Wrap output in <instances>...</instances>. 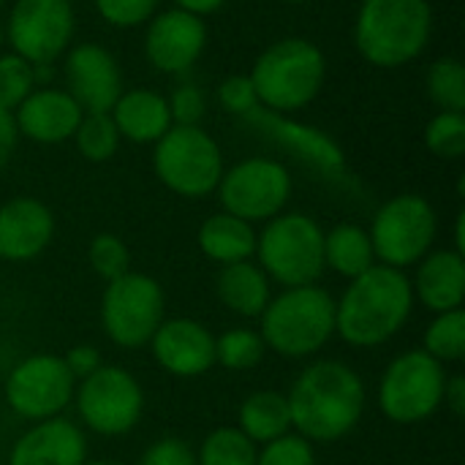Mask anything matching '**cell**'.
Returning <instances> with one entry per match:
<instances>
[{"instance_id": "cell-1", "label": "cell", "mask_w": 465, "mask_h": 465, "mask_svg": "<svg viewBox=\"0 0 465 465\" xmlns=\"http://www.w3.org/2000/svg\"><path fill=\"white\" fill-rule=\"evenodd\" d=\"M289 414L302 439L330 444L354 430L365 409L362 379L343 362L322 360L300 373L292 387Z\"/></svg>"}, {"instance_id": "cell-2", "label": "cell", "mask_w": 465, "mask_h": 465, "mask_svg": "<svg viewBox=\"0 0 465 465\" xmlns=\"http://www.w3.org/2000/svg\"><path fill=\"white\" fill-rule=\"evenodd\" d=\"M414 305L409 278L395 267H371L351 278V286L335 305L338 335L360 349L387 343L401 332Z\"/></svg>"}, {"instance_id": "cell-3", "label": "cell", "mask_w": 465, "mask_h": 465, "mask_svg": "<svg viewBox=\"0 0 465 465\" xmlns=\"http://www.w3.org/2000/svg\"><path fill=\"white\" fill-rule=\"evenodd\" d=\"M430 30L433 11L428 0H362L354 41L368 63L398 68L422 54Z\"/></svg>"}, {"instance_id": "cell-4", "label": "cell", "mask_w": 465, "mask_h": 465, "mask_svg": "<svg viewBox=\"0 0 465 465\" xmlns=\"http://www.w3.org/2000/svg\"><path fill=\"white\" fill-rule=\"evenodd\" d=\"M327 76L322 49L305 38H283L259 54L251 71L259 104L275 114H289L308 106Z\"/></svg>"}, {"instance_id": "cell-5", "label": "cell", "mask_w": 465, "mask_h": 465, "mask_svg": "<svg viewBox=\"0 0 465 465\" xmlns=\"http://www.w3.org/2000/svg\"><path fill=\"white\" fill-rule=\"evenodd\" d=\"M335 332V302L319 286H297L270 300L262 313V341L289 360L316 354Z\"/></svg>"}, {"instance_id": "cell-6", "label": "cell", "mask_w": 465, "mask_h": 465, "mask_svg": "<svg viewBox=\"0 0 465 465\" xmlns=\"http://www.w3.org/2000/svg\"><path fill=\"white\" fill-rule=\"evenodd\" d=\"M158 180L188 199L207 196L223 177V155L210 134L199 125H172L153 153Z\"/></svg>"}, {"instance_id": "cell-7", "label": "cell", "mask_w": 465, "mask_h": 465, "mask_svg": "<svg viewBox=\"0 0 465 465\" xmlns=\"http://www.w3.org/2000/svg\"><path fill=\"white\" fill-rule=\"evenodd\" d=\"M256 253L275 281L289 289L313 286L324 272V232L302 213L278 215L256 240Z\"/></svg>"}, {"instance_id": "cell-8", "label": "cell", "mask_w": 465, "mask_h": 465, "mask_svg": "<svg viewBox=\"0 0 465 465\" xmlns=\"http://www.w3.org/2000/svg\"><path fill=\"white\" fill-rule=\"evenodd\" d=\"M444 365L428 351L401 354L384 373L379 403L398 425H417L428 420L444 401Z\"/></svg>"}, {"instance_id": "cell-9", "label": "cell", "mask_w": 465, "mask_h": 465, "mask_svg": "<svg viewBox=\"0 0 465 465\" xmlns=\"http://www.w3.org/2000/svg\"><path fill=\"white\" fill-rule=\"evenodd\" d=\"M436 210L417 193L390 199L373 218L371 245L387 267H409L420 262L436 240Z\"/></svg>"}, {"instance_id": "cell-10", "label": "cell", "mask_w": 465, "mask_h": 465, "mask_svg": "<svg viewBox=\"0 0 465 465\" xmlns=\"http://www.w3.org/2000/svg\"><path fill=\"white\" fill-rule=\"evenodd\" d=\"M101 319L106 335L123 349H139L153 341L163 324V292L139 272H125L109 281L101 302Z\"/></svg>"}, {"instance_id": "cell-11", "label": "cell", "mask_w": 465, "mask_h": 465, "mask_svg": "<svg viewBox=\"0 0 465 465\" xmlns=\"http://www.w3.org/2000/svg\"><path fill=\"white\" fill-rule=\"evenodd\" d=\"M221 204L229 215L242 218L248 223L275 218L292 193V177L283 163L270 158H248L229 172H223L221 183Z\"/></svg>"}, {"instance_id": "cell-12", "label": "cell", "mask_w": 465, "mask_h": 465, "mask_svg": "<svg viewBox=\"0 0 465 465\" xmlns=\"http://www.w3.org/2000/svg\"><path fill=\"white\" fill-rule=\"evenodd\" d=\"M76 406L90 430L101 436H123L139 422L144 398L142 387L128 371L101 365L95 373L82 379Z\"/></svg>"}, {"instance_id": "cell-13", "label": "cell", "mask_w": 465, "mask_h": 465, "mask_svg": "<svg viewBox=\"0 0 465 465\" xmlns=\"http://www.w3.org/2000/svg\"><path fill=\"white\" fill-rule=\"evenodd\" d=\"M5 35L30 65H52L74 35L71 0H16Z\"/></svg>"}, {"instance_id": "cell-14", "label": "cell", "mask_w": 465, "mask_h": 465, "mask_svg": "<svg viewBox=\"0 0 465 465\" xmlns=\"http://www.w3.org/2000/svg\"><path fill=\"white\" fill-rule=\"evenodd\" d=\"M74 376L63 357L35 354L22 360L5 379V401L25 420H52L74 395Z\"/></svg>"}, {"instance_id": "cell-15", "label": "cell", "mask_w": 465, "mask_h": 465, "mask_svg": "<svg viewBox=\"0 0 465 465\" xmlns=\"http://www.w3.org/2000/svg\"><path fill=\"white\" fill-rule=\"evenodd\" d=\"M65 79L68 95L82 106L84 114L112 112L117 98L123 95V79L117 60L109 49L98 44H79L65 57Z\"/></svg>"}, {"instance_id": "cell-16", "label": "cell", "mask_w": 465, "mask_h": 465, "mask_svg": "<svg viewBox=\"0 0 465 465\" xmlns=\"http://www.w3.org/2000/svg\"><path fill=\"white\" fill-rule=\"evenodd\" d=\"M204 41H207V27L202 16L172 8L153 16L144 35V52L158 71L183 74L199 60V54L204 52Z\"/></svg>"}, {"instance_id": "cell-17", "label": "cell", "mask_w": 465, "mask_h": 465, "mask_svg": "<svg viewBox=\"0 0 465 465\" xmlns=\"http://www.w3.org/2000/svg\"><path fill=\"white\" fill-rule=\"evenodd\" d=\"M150 343H153V354H155L158 365L174 376L193 379L215 365L213 335L191 319L163 322L155 330Z\"/></svg>"}, {"instance_id": "cell-18", "label": "cell", "mask_w": 465, "mask_h": 465, "mask_svg": "<svg viewBox=\"0 0 465 465\" xmlns=\"http://www.w3.org/2000/svg\"><path fill=\"white\" fill-rule=\"evenodd\" d=\"M54 234V218L38 199L19 196L0 207V259H35Z\"/></svg>"}, {"instance_id": "cell-19", "label": "cell", "mask_w": 465, "mask_h": 465, "mask_svg": "<svg viewBox=\"0 0 465 465\" xmlns=\"http://www.w3.org/2000/svg\"><path fill=\"white\" fill-rule=\"evenodd\" d=\"M82 106L65 93V90H33L19 106H16V131L25 134L33 142L41 144H57L74 136L79 120H82Z\"/></svg>"}, {"instance_id": "cell-20", "label": "cell", "mask_w": 465, "mask_h": 465, "mask_svg": "<svg viewBox=\"0 0 465 465\" xmlns=\"http://www.w3.org/2000/svg\"><path fill=\"white\" fill-rule=\"evenodd\" d=\"M87 441L68 420H44L30 428L11 450L8 465H84Z\"/></svg>"}, {"instance_id": "cell-21", "label": "cell", "mask_w": 465, "mask_h": 465, "mask_svg": "<svg viewBox=\"0 0 465 465\" xmlns=\"http://www.w3.org/2000/svg\"><path fill=\"white\" fill-rule=\"evenodd\" d=\"M248 120H253V125L267 131L272 139H278L281 144L294 150L302 161L313 163L324 174H332V177L343 174V169H346L343 153L327 134L308 128V125H300V123H292V120H283L275 112H262V106L253 109L248 114Z\"/></svg>"}, {"instance_id": "cell-22", "label": "cell", "mask_w": 465, "mask_h": 465, "mask_svg": "<svg viewBox=\"0 0 465 465\" xmlns=\"http://www.w3.org/2000/svg\"><path fill=\"white\" fill-rule=\"evenodd\" d=\"M417 297L436 313L458 311L465 300V262L458 251L428 256L417 272Z\"/></svg>"}, {"instance_id": "cell-23", "label": "cell", "mask_w": 465, "mask_h": 465, "mask_svg": "<svg viewBox=\"0 0 465 465\" xmlns=\"http://www.w3.org/2000/svg\"><path fill=\"white\" fill-rule=\"evenodd\" d=\"M109 114L117 125V134L131 142H139V144L158 142L172 128L169 104L163 95H158L153 90L123 93Z\"/></svg>"}, {"instance_id": "cell-24", "label": "cell", "mask_w": 465, "mask_h": 465, "mask_svg": "<svg viewBox=\"0 0 465 465\" xmlns=\"http://www.w3.org/2000/svg\"><path fill=\"white\" fill-rule=\"evenodd\" d=\"M218 297L237 316H262L270 302V281L267 272L251 262L223 264L218 275Z\"/></svg>"}, {"instance_id": "cell-25", "label": "cell", "mask_w": 465, "mask_h": 465, "mask_svg": "<svg viewBox=\"0 0 465 465\" xmlns=\"http://www.w3.org/2000/svg\"><path fill=\"white\" fill-rule=\"evenodd\" d=\"M199 248L221 264L248 262L256 251V234L248 221L234 218L229 213L213 215L199 229Z\"/></svg>"}, {"instance_id": "cell-26", "label": "cell", "mask_w": 465, "mask_h": 465, "mask_svg": "<svg viewBox=\"0 0 465 465\" xmlns=\"http://www.w3.org/2000/svg\"><path fill=\"white\" fill-rule=\"evenodd\" d=\"M292 428L289 401L281 392H256L240 406V433H245L253 444H270L286 436Z\"/></svg>"}, {"instance_id": "cell-27", "label": "cell", "mask_w": 465, "mask_h": 465, "mask_svg": "<svg viewBox=\"0 0 465 465\" xmlns=\"http://www.w3.org/2000/svg\"><path fill=\"white\" fill-rule=\"evenodd\" d=\"M376 262L368 232L354 223H341L330 234H324V264L338 270L346 278H357L368 272Z\"/></svg>"}, {"instance_id": "cell-28", "label": "cell", "mask_w": 465, "mask_h": 465, "mask_svg": "<svg viewBox=\"0 0 465 465\" xmlns=\"http://www.w3.org/2000/svg\"><path fill=\"white\" fill-rule=\"evenodd\" d=\"M74 139H76L79 153L93 163L109 161L120 144V134H117V125L109 112L82 114V120L74 131Z\"/></svg>"}, {"instance_id": "cell-29", "label": "cell", "mask_w": 465, "mask_h": 465, "mask_svg": "<svg viewBox=\"0 0 465 465\" xmlns=\"http://www.w3.org/2000/svg\"><path fill=\"white\" fill-rule=\"evenodd\" d=\"M425 351L444 362H460L465 354V311H447L439 313L436 322L425 332Z\"/></svg>"}, {"instance_id": "cell-30", "label": "cell", "mask_w": 465, "mask_h": 465, "mask_svg": "<svg viewBox=\"0 0 465 465\" xmlns=\"http://www.w3.org/2000/svg\"><path fill=\"white\" fill-rule=\"evenodd\" d=\"M199 465H256L253 441L237 428H221L207 436L199 452Z\"/></svg>"}, {"instance_id": "cell-31", "label": "cell", "mask_w": 465, "mask_h": 465, "mask_svg": "<svg viewBox=\"0 0 465 465\" xmlns=\"http://www.w3.org/2000/svg\"><path fill=\"white\" fill-rule=\"evenodd\" d=\"M428 93L441 112H465V68L458 57H441L428 71Z\"/></svg>"}, {"instance_id": "cell-32", "label": "cell", "mask_w": 465, "mask_h": 465, "mask_svg": "<svg viewBox=\"0 0 465 465\" xmlns=\"http://www.w3.org/2000/svg\"><path fill=\"white\" fill-rule=\"evenodd\" d=\"M264 341L253 330H229L215 341V362H221L229 371H248L262 362L264 357Z\"/></svg>"}, {"instance_id": "cell-33", "label": "cell", "mask_w": 465, "mask_h": 465, "mask_svg": "<svg viewBox=\"0 0 465 465\" xmlns=\"http://www.w3.org/2000/svg\"><path fill=\"white\" fill-rule=\"evenodd\" d=\"M428 150L439 158L455 161L465 155V114L463 112H439L425 131Z\"/></svg>"}, {"instance_id": "cell-34", "label": "cell", "mask_w": 465, "mask_h": 465, "mask_svg": "<svg viewBox=\"0 0 465 465\" xmlns=\"http://www.w3.org/2000/svg\"><path fill=\"white\" fill-rule=\"evenodd\" d=\"M35 87L33 65L19 54H0V109L14 112Z\"/></svg>"}, {"instance_id": "cell-35", "label": "cell", "mask_w": 465, "mask_h": 465, "mask_svg": "<svg viewBox=\"0 0 465 465\" xmlns=\"http://www.w3.org/2000/svg\"><path fill=\"white\" fill-rule=\"evenodd\" d=\"M90 267L106 278V281H114L120 275L128 272V264H131V253L125 248V242L114 234H98L93 242H90Z\"/></svg>"}, {"instance_id": "cell-36", "label": "cell", "mask_w": 465, "mask_h": 465, "mask_svg": "<svg viewBox=\"0 0 465 465\" xmlns=\"http://www.w3.org/2000/svg\"><path fill=\"white\" fill-rule=\"evenodd\" d=\"M256 465H316V458L308 439L286 433L270 441L262 455H256Z\"/></svg>"}, {"instance_id": "cell-37", "label": "cell", "mask_w": 465, "mask_h": 465, "mask_svg": "<svg viewBox=\"0 0 465 465\" xmlns=\"http://www.w3.org/2000/svg\"><path fill=\"white\" fill-rule=\"evenodd\" d=\"M98 14L114 27H136L153 19L158 0H95Z\"/></svg>"}, {"instance_id": "cell-38", "label": "cell", "mask_w": 465, "mask_h": 465, "mask_svg": "<svg viewBox=\"0 0 465 465\" xmlns=\"http://www.w3.org/2000/svg\"><path fill=\"white\" fill-rule=\"evenodd\" d=\"M218 98H221V104H223L226 112L242 114V117H248L253 109L262 106V104H259V95H256V90H253L251 76H242V74H234V76L223 79L221 87H218Z\"/></svg>"}, {"instance_id": "cell-39", "label": "cell", "mask_w": 465, "mask_h": 465, "mask_svg": "<svg viewBox=\"0 0 465 465\" xmlns=\"http://www.w3.org/2000/svg\"><path fill=\"white\" fill-rule=\"evenodd\" d=\"M169 104V114L172 123L177 125H199V120L204 117V93L196 84H180L174 87Z\"/></svg>"}, {"instance_id": "cell-40", "label": "cell", "mask_w": 465, "mask_h": 465, "mask_svg": "<svg viewBox=\"0 0 465 465\" xmlns=\"http://www.w3.org/2000/svg\"><path fill=\"white\" fill-rule=\"evenodd\" d=\"M139 465H199L191 447L180 439H161L155 441L144 455Z\"/></svg>"}, {"instance_id": "cell-41", "label": "cell", "mask_w": 465, "mask_h": 465, "mask_svg": "<svg viewBox=\"0 0 465 465\" xmlns=\"http://www.w3.org/2000/svg\"><path fill=\"white\" fill-rule=\"evenodd\" d=\"M63 362H65V368H68V373L74 379H87L90 373H95L101 368V354L93 346H74L63 357Z\"/></svg>"}, {"instance_id": "cell-42", "label": "cell", "mask_w": 465, "mask_h": 465, "mask_svg": "<svg viewBox=\"0 0 465 465\" xmlns=\"http://www.w3.org/2000/svg\"><path fill=\"white\" fill-rule=\"evenodd\" d=\"M16 123H14V114L11 112H3L0 109V169L8 163V158L14 155V147H16Z\"/></svg>"}, {"instance_id": "cell-43", "label": "cell", "mask_w": 465, "mask_h": 465, "mask_svg": "<svg viewBox=\"0 0 465 465\" xmlns=\"http://www.w3.org/2000/svg\"><path fill=\"white\" fill-rule=\"evenodd\" d=\"M444 401H447V406L458 414V417H463L465 414V379L463 376H452V379H447V384H444Z\"/></svg>"}, {"instance_id": "cell-44", "label": "cell", "mask_w": 465, "mask_h": 465, "mask_svg": "<svg viewBox=\"0 0 465 465\" xmlns=\"http://www.w3.org/2000/svg\"><path fill=\"white\" fill-rule=\"evenodd\" d=\"M180 11H188L193 16H204V14H213L218 11L226 0H174Z\"/></svg>"}, {"instance_id": "cell-45", "label": "cell", "mask_w": 465, "mask_h": 465, "mask_svg": "<svg viewBox=\"0 0 465 465\" xmlns=\"http://www.w3.org/2000/svg\"><path fill=\"white\" fill-rule=\"evenodd\" d=\"M455 251L465 253V213L458 215V223H455Z\"/></svg>"}, {"instance_id": "cell-46", "label": "cell", "mask_w": 465, "mask_h": 465, "mask_svg": "<svg viewBox=\"0 0 465 465\" xmlns=\"http://www.w3.org/2000/svg\"><path fill=\"white\" fill-rule=\"evenodd\" d=\"M84 465H120V463H114V460H95V463H84Z\"/></svg>"}, {"instance_id": "cell-47", "label": "cell", "mask_w": 465, "mask_h": 465, "mask_svg": "<svg viewBox=\"0 0 465 465\" xmlns=\"http://www.w3.org/2000/svg\"><path fill=\"white\" fill-rule=\"evenodd\" d=\"M3 41H5V27L0 25V46H3Z\"/></svg>"}, {"instance_id": "cell-48", "label": "cell", "mask_w": 465, "mask_h": 465, "mask_svg": "<svg viewBox=\"0 0 465 465\" xmlns=\"http://www.w3.org/2000/svg\"><path fill=\"white\" fill-rule=\"evenodd\" d=\"M283 3H294V5H300V3H308V0H283Z\"/></svg>"}, {"instance_id": "cell-49", "label": "cell", "mask_w": 465, "mask_h": 465, "mask_svg": "<svg viewBox=\"0 0 465 465\" xmlns=\"http://www.w3.org/2000/svg\"><path fill=\"white\" fill-rule=\"evenodd\" d=\"M0 5H3V0H0Z\"/></svg>"}]
</instances>
